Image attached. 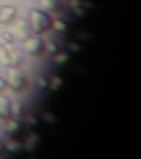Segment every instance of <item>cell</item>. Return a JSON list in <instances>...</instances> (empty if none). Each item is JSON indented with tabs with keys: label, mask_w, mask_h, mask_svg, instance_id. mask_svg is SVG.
Wrapping results in <instances>:
<instances>
[{
	"label": "cell",
	"mask_w": 141,
	"mask_h": 159,
	"mask_svg": "<svg viewBox=\"0 0 141 159\" xmlns=\"http://www.w3.org/2000/svg\"><path fill=\"white\" fill-rule=\"evenodd\" d=\"M0 74H3V80H6V85L13 88V90H24V88H27V74L19 69V64H8Z\"/></svg>",
	"instance_id": "obj_1"
},
{
	"label": "cell",
	"mask_w": 141,
	"mask_h": 159,
	"mask_svg": "<svg viewBox=\"0 0 141 159\" xmlns=\"http://www.w3.org/2000/svg\"><path fill=\"white\" fill-rule=\"evenodd\" d=\"M27 24H29V32H35V34L51 32V16H48L43 8H32V13H29Z\"/></svg>",
	"instance_id": "obj_2"
},
{
	"label": "cell",
	"mask_w": 141,
	"mask_h": 159,
	"mask_svg": "<svg viewBox=\"0 0 141 159\" xmlns=\"http://www.w3.org/2000/svg\"><path fill=\"white\" fill-rule=\"evenodd\" d=\"M8 27H11V29H8V34H6V43H8V45H16V43H22V40L29 34V24L27 21H19V16L13 19Z\"/></svg>",
	"instance_id": "obj_3"
},
{
	"label": "cell",
	"mask_w": 141,
	"mask_h": 159,
	"mask_svg": "<svg viewBox=\"0 0 141 159\" xmlns=\"http://www.w3.org/2000/svg\"><path fill=\"white\" fill-rule=\"evenodd\" d=\"M22 45H24V53H32V56H43V53H45L43 34H35V32H29L27 37L22 40Z\"/></svg>",
	"instance_id": "obj_4"
},
{
	"label": "cell",
	"mask_w": 141,
	"mask_h": 159,
	"mask_svg": "<svg viewBox=\"0 0 141 159\" xmlns=\"http://www.w3.org/2000/svg\"><path fill=\"white\" fill-rule=\"evenodd\" d=\"M16 16H19L16 6H0V24H3V27H8Z\"/></svg>",
	"instance_id": "obj_5"
},
{
	"label": "cell",
	"mask_w": 141,
	"mask_h": 159,
	"mask_svg": "<svg viewBox=\"0 0 141 159\" xmlns=\"http://www.w3.org/2000/svg\"><path fill=\"white\" fill-rule=\"evenodd\" d=\"M8 117H13V101L6 93H0V119H8Z\"/></svg>",
	"instance_id": "obj_6"
},
{
	"label": "cell",
	"mask_w": 141,
	"mask_h": 159,
	"mask_svg": "<svg viewBox=\"0 0 141 159\" xmlns=\"http://www.w3.org/2000/svg\"><path fill=\"white\" fill-rule=\"evenodd\" d=\"M37 146H40V135H37V133H29L27 141L22 143V148H27V151H32V148H37Z\"/></svg>",
	"instance_id": "obj_7"
},
{
	"label": "cell",
	"mask_w": 141,
	"mask_h": 159,
	"mask_svg": "<svg viewBox=\"0 0 141 159\" xmlns=\"http://www.w3.org/2000/svg\"><path fill=\"white\" fill-rule=\"evenodd\" d=\"M11 48L13 45H0V64H3V66H6V64H11Z\"/></svg>",
	"instance_id": "obj_8"
},
{
	"label": "cell",
	"mask_w": 141,
	"mask_h": 159,
	"mask_svg": "<svg viewBox=\"0 0 141 159\" xmlns=\"http://www.w3.org/2000/svg\"><path fill=\"white\" fill-rule=\"evenodd\" d=\"M6 127H8V133H11V135H13V133H19V130H22V125H19V119H11V117L6 119Z\"/></svg>",
	"instance_id": "obj_9"
},
{
	"label": "cell",
	"mask_w": 141,
	"mask_h": 159,
	"mask_svg": "<svg viewBox=\"0 0 141 159\" xmlns=\"http://www.w3.org/2000/svg\"><path fill=\"white\" fill-rule=\"evenodd\" d=\"M22 56H24V51H19V48L13 45L11 48V64H22ZM6 66H8V64H6Z\"/></svg>",
	"instance_id": "obj_10"
},
{
	"label": "cell",
	"mask_w": 141,
	"mask_h": 159,
	"mask_svg": "<svg viewBox=\"0 0 141 159\" xmlns=\"http://www.w3.org/2000/svg\"><path fill=\"white\" fill-rule=\"evenodd\" d=\"M48 88H51V90H59V88H61V77H56V74H53V77L48 80Z\"/></svg>",
	"instance_id": "obj_11"
},
{
	"label": "cell",
	"mask_w": 141,
	"mask_h": 159,
	"mask_svg": "<svg viewBox=\"0 0 141 159\" xmlns=\"http://www.w3.org/2000/svg\"><path fill=\"white\" fill-rule=\"evenodd\" d=\"M6 148H8V151H19V148H22V143L11 138V141H6Z\"/></svg>",
	"instance_id": "obj_12"
},
{
	"label": "cell",
	"mask_w": 141,
	"mask_h": 159,
	"mask_svg": "<svg viewBox=\"0 0 141 159\" xmlns=\"http://www.w3.org/2000/svg\"><path fill=\"white\" fill-rule=\"evenodd\" d=\"M53 6H56V0H40V8H45V11H51Z\"/></svg>",
	"instance_id": "obj_13"
},
{
	"label": "cell",
	"mask_w": 141,
	"mask_h": 159,
	"mask_svg": "<svg viewBox=\"0 0 141 159\" xmlns=\"http://www.w3.org/2000/svg\"><path fill=\"white\" fill-rule=\"evenodd\" d=\"M43 119H45V122H48V125H53V122H56V117H53L51 111H45V114H43Z\"/></svg>",
	"instance_id": "obj_14"
},
{
	"label": "cell",
	"mask_w": 141,
	"mask_h": 159,
	"mask_svg": "<svg viewBox=\"0 0 141 159\" xmlns=\"http://www.w3.org/2000/svg\"><path fill=\"white\" fill-rule=\"evenodd\" d=\"M56 61H59V64H67L69 56H67V53H56Z\"/></svg>",
	"instance_id": "obj_15"
},
{
	"label": "cell",
	"mask_w": 141,
	"mask_h": 159,
	"mask_svg": "<svg viewBox=\"0 0 141 159\" xmlns=\"http://www.w3.org/2000/svg\"><path fill=\"white\" fill-rule=\"evenodd\" d=\"M77 37H80V40H90V32H88V29H80Z\"/></svg>",
	"instance_id": "obj_16"
},
{
	"label": "cell",
	"mask_w": 141,
	"mask_h": 159,
	"mask_svg": "<svg viewBox=\"0 0 141 159\" xmlns=\"http://www.w3.org/2000/svg\"><path fill=\"white\" fill-rule=\"evenodd\" d=\"M6 88L8 85H6V80H3V74H0V93H6Z\"/></svg>",
	"instance_id": "obj_17"
},
{
	"label": "cell",
	"mask_w": 141,
	"mask_h": 159,
	"mask_svg": "<svg viewBox=\"0 0 141 159\" xmlns=\"http://www.w3.org/2000/svg\"><path fill=\"white\" fill-rule=\"evenodd\" d=\"M0 72H3V69H0Z\"/></svg>",
	"instance_id": "obj_18"
}]
</instances>
